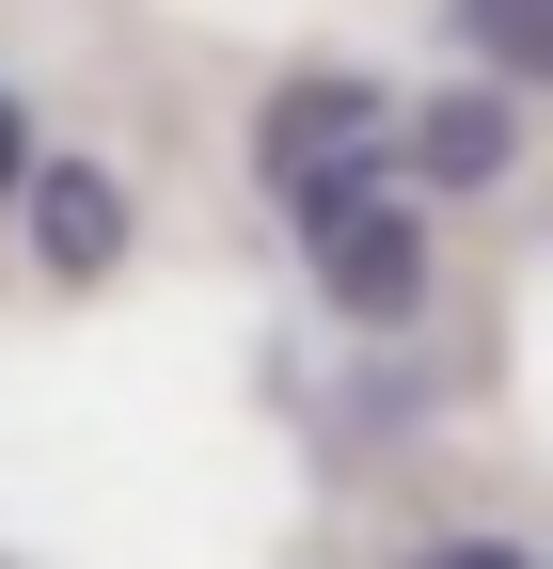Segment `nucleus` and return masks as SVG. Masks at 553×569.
<instances>
[{"label":"nucleus","instance_id":"3","mask_svg":"<svg viewBox=\"0 0 553 569\" xmlns=\"http://www.w3.org/2000/svg\"><path fill=\"white\" fill-rule=\"evenodd\" d=\"M316 269H332V301H349V317H411V301H428V238H411V206L332 222V238H316Z\"/></svg>","mask_w":553,"mask_h":569},{"label":"nucleus","instance_id":"6","mask_svg":"<svg viewBox=\"0 0 553 569\" xmlns=\"http://www.w3.org/2000/svg\"><path fill=\"white\" fill-rule=\"evenodd\" d=\"M428 569H537L522 538H459V553H428Z\"/></svg>","mask_w":553,"mask_h":569},{"label":"nucleus","instance_id":"2","mask_svg":"<svg viewBox=\"0 0 553 569\" xmlns=\"http://www.w3.org/2000/svg\"><path fill=\"white\" fill-rule=\"evenodd\" d=\"M506 159H522V111L506 96H428L395 127V174H428V190H491Z\"/></svg>","mask_w":553,"mask_h":569},{"label":"nucleus","instance_id":"1","mask_svg":"<svg viewBox=\"0 0 553 569\" xmlns=\"http://www.w3.org/2000/svg\"><path fill=\"white\" fill-rule=\"evenodd\" d=\"M253 174H269V206H285L301 238H332V222H364V206H395V111L349 80V63H316V80L269 96Z\"/></svg>","mask_w":553,"mask_h":569},{"label":"nucleus","instance_id":"7","mask_svg":"<svg viewBox=\"0 0 553 569\" xmlns=\"http://www.w3.org/2000/svg\"><path fill=\"white\" fill-rule=\"evenodd\" d=\"M17 174H32V142H17V96H0V190H17Z\"/></svg>","mask_w":553,"mask_h":569},{"label":"nucleus","instance_id":"4","mask_svg":"<svg viewBox=\"0 0 553 569\" xmlns=\"http://www.w3.org/2000/svg\"><path fill=\"white\" fill-rule=\"evenodd\" d=\"M32 253H48L63 284H95V269L127 253V190L80 174V159H48V174H32Z\"/></svg>","mask_w":553,"mask_h":569},{"label":"nucleus","instance_id":"5","mask_svg":"<svg viewBox=\"0 0 553 569\" xmlns=\"http://www.w3.org/2000/svg\"><path fill=\"white\" fill-rule=\"evenodd\" d=\"M474 32H491L506 80H537V63H553V17H537V0H474Z\"/></svg>","mask_w":553,"mask_h":569}]
</instances>
